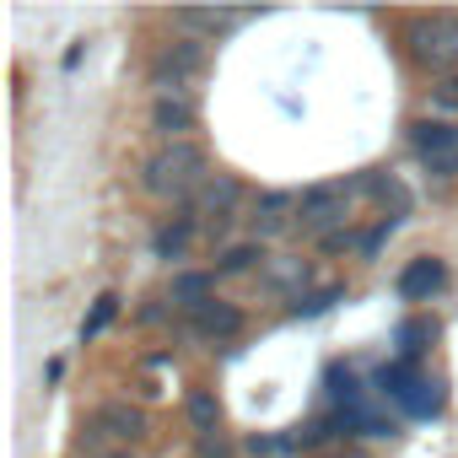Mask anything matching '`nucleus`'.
Here are the masks:
<instances>
[{"label": "nucleus", "mask_w": 458, "mask_h": 458, "mask_svg": "<svg viewBox=\"0 0 458 458\" xmlns=\"http://www.w3.org/2000/svg\"><path fill=\"white\" fill-rule=\"evenodd\" d=\"M92 426H98L108 442H119V447H135V442L151 437V415H146L140 404H130V399H103V404L92 410Z\"/></svg>", "instance_id": "3"}, {"label": "nucleus", "mask_w": 458, "mask_h": 458, "mask_svg": "<svg viewBox=\"0 0 458 458\" xmlns=\"http://www.w3.org/2000/svg\"><path fill=\"white\" fill-rule=\"evenodd\" d=\"M281 442H270V437H249V453H276Z\"/></svg>", "instance_id": "28"}, {"label": "nucleus", "mask_w": 458, "mask_h": 458, "mask_svg": "<svg viewBox=\"0 0 458 458\" xmlns=\"http://www.w3.org/2000/svg\"><path fill=\"white\" fill-rule=\"evenodd\" d=\"M345 183L335 178V183H308L302 194H297V221L308 226V233H329V226H340L345 216Z\"/></svg>", "instance_id": "4"}, {"label": "nucleus", "mask_w": 458, "mask_h": 458, "mask_svg": "<svg viewBox=\"0 0 458 458\" xmlns=\"http://www.w3.org/2000/svg\"><path fill=\"white\" fill-rule=\"evenodd\" d=\"M189 329H194L199 340L226 345V340H238V335H243V308H238V302H210V308H199V313L189 318Z\"/></svg>", "instance_id": "7"}, {"label": "nucleus", "mask_w": 458, "mask_h": 458, "mask_svg": "<svg viewBox=\"0 0 458 458\" xmlns=\"http://www.w3.org/2000/svg\"><path fill=\"white\" fill-rule=\"evenodd\" d=\"M194 453H199V458H233L238 442L226 437V431H210V437H194Z\"/></svg>", "instance_id": "21"}, {"label": "nucleus", "mask_w": 458, "mask_h": 458, "mask_svg": "<svg viewBox=\"0 0 458 458\" xmlns=\"http://www.w3.org/2000/svg\"><path fill=\"white\" fill-rule=\"evenodd\" d=\"M254 238H281L286 226L297 221V194L292 189H265L259 199H254Z\"/></svg>", "instance_id": "5"}, {"label": "nucleus", "mask_w": 458, "mask_h": 458, "mask_svg": "<svg viewBox=\"0 0 458 458\" xmlns=\"http://www.w3.org/2000/svg\"><path fill=\"white\" fill-rule=\"evenodd\" d=\"M437 108H458V76H447V81L437 87Z\"/></svg>", "instance_id": "26"}, {"label": "nucleus", "mask_w": 458, "mask_h": 458, "mask_svg": "<svg viewBox=\"0 0 458 458\" xmlns=\"http://www.w3.org/2000/svg\"><path fill=\"white\" fill-rule=\"evenodd\" d=\"M81 453H87V458H135L130 447H108L98 426H92V431H81Z\"/></svg>", "instance_id": "22"}, {"label": "nucleus", "mask_w": 458, "mask_h": 458, "mask_svg": "<svg viewBox=\"0 0 458 458\" xmlns=\"http://www.w3.org/2000/svg\"><path fill=\"white\" fill-rule=\"evenodd\" d=\"M270 281H276V292H286V297L297 302V297H302V286H308V265H281Z\"/></svg>", "instance_id": "19"}, {"label": "nucleus", "mask_w": 458, "mask_h": 458, "mask_svg": "<svg viewBox=\"0 0 458 458\" xmlns=\"http://www.w3.org/2000/svg\"><path fill=\"white\" fill-rule=\"evenodd\" d=\"M199 65H205V38H173V44L157 55L151 81L162 87V98H183V81L199 76Z\"/></svg>", "instance_id": "2"}, {"label": "nucleus", "mask_w": 458, "mask_h": 458, "mask_svg": "<svg viewBox=\"0 0 458 458\" xmlns=\"http://www.w3.org/2000/svg\"><path fill=\"white\" fill-rule=\"evenodd\" d=\"M410 146L420 151V162L447 157V151H458V124L453 119H415L410 124Z\"/></svg>", "instance_id": "10"}, {"label": "nucleus", "mask_w": 458, "mask_h": 458, "mask_svg": "<svg viewBox=\"0 0 458 458\" xmlns=\"http://www.w3.org/2000/svg\"><path fill=\"white\" fill-rule=\"evenodd\" d=\"M183 415H189V431H194V437L221 431V399H216V388H189Z\"/></svg>", "instance_id": "15"}, {"label": "nucleus", "mask_w": 458, "mask_h": 458, "mask_svg": "<svg viewBox=\"0 0 458 458\" xmlns=\"http://www.w3.org/2000/svg\"><path fill=\"white\" fill-rule=\"evenodd\" d=\"M324 437H329V431H324V426H302V431H297V437H292V442H302V447H318V442H324Z\"/></svg>", "instance_id": "27"}, {"label": "nucleus", "mask_w": 458, "mask_h": 458, "mask_svg": "<svg viewBox=\"0 0 458 458\" xmlns=\"http://www.w3.org/2000/svg\"><path fill=\"white\" fill-rule=\"evenodd\" d=\"M410 60L420 65V71H431V76H442L447 71V60H442V38H437V17H420V22H410Z\"/></svg>", "instance_id": "11"}, {"label": "nucleus", "mask_w": 458, "mask_h": 458, "mask_svg": "<svg viewBox=\"0 0 458 458\" xmlns=\"http://www.w3.org/2000/svg\"><path fill=\"white\" fill-rule=\"evenodd\" d=\"M238 199H243V183H238L233 173H210V183H205V194H199V216H205V221H210V216H233Z\"/></svg>", "instance_id": "13"}, {"label": "nucleus", "mask_w": 458, "mask_h": 458, "mask_svg": "<svg viewBox=\"0 0 458 458\" xmlns=\"http://www.w3.org/2000/svg\"><path fill=\"white\" fill-rule=\"evenodd\" d=\"M194 226H199V216L194 210H183V216H173V221H162L157 226V238H151V249H157V259H183V249L194 243Z\"/></svg>", "instance_id": "12"}, {"label": "nucleus", "mask_w": 458, "mask_h": 458, "mask_svg": "<svg viewBox=\"0 0 458 458\" xmlns=\"http://www.w3.org/2000/svg\"><path fill=\"white\" fill-rule=\"evenodd\" d=\"M437 38H442V60H447V71L458 65V17L453 12H437Z\"/></svg>", "instance_id": "18"}, {"label": "nucleus", "mask_w": 458, "mask_h": 458, "mask_svg": "<svg viewBox=\"0 0 458 458\" xmlns=\"http://www.w3.org/2000/svg\"><path fill=\"white\" fill-rule=\"evenodd\" d=\"M426 167H431L437 178H458V151H447V157H431Z\"/></svg>", "instance_id": "25"}, {"label": "nucleus", "mask_w": 458, "mask_h": 458, "mask_svg": "<svg viewBox=\"0 0 458 458\" xmlns=\"http://www.w3.org/2000/svg\"><path fill=\"white\" fill-rule=\"evenodd\" d=\"M265 259H270V254H265L259 238H249V243H226V249L216 254V276H254Z\"/></svg>", "instance_id": "14"}, {"label": "nucleus", "mask_w": 458, "mask_h": 458, "mask_svg": "<svg viewBox=\"0 0 458 458\" xmlns=\"http://www.w3.org/2000/svg\"><path fill=\"white\" fill-rule=\"evenodd\" d=\"M216 281H221L216 270H178V276H173V286H167V302H173L178 313H189V318H194L199 308H210V302H216Z\"/></svg>", "instance_id": "6"}, {"label": "nucleus", "mask_w": 458, "mask_h": 458, "mask_svg": "<svg viewBox=\"0 0 458 458\" xmlns=\"http://www.w3.org/2000/svg\"><path fill=\"white\" fill-rule=\"evenodd\" d=\"M394 226H399V221H394V216H383V221H377V226H372V233H367V238H361V259H372V254H377V249H383V243H388V233H394Z\"/></svg>", "instance_id": "23"}, {"label": "nucleus", "mask_w": 458, "mask_h": 458, "mask_svg": "<svg viewBox=\"0 0 458 458\" xmlns=\"http://www.w3.org/2000/svg\"><path fill=\"white\" fill-rule=\"evenodd\" d=\"M233 22H238V12H178V28H189V33H221Z\"/></svg>", "instance_id": "17"}, {"label": "nucleus", "mask_w": 458, "mask_h": 458, "mask_svg": "<svg viewBox=\"0 0 458 458\" xmlns=\"http://www.w3.org/2000/svg\"><path fill=\"white\" fill-rule=\"evenodd\" d=\"M335 302H340V286H324V292H313V297H297L292 313H297V318H313V313H324V308H335Z\"/></svg>", "instance_id": "20"}, {"label": "nucleus", "mask_w": 458, "mask_h": 458, "mask_svg": "<svg viewBox=\"0 0 458 458\" xmlns=\"http://www.w3.org/2000/svg\"><path fill=\"white\" fill-rule=\"evenodd\" d=\"M318 458H335V453H318Z\"/></svg>", "instance_id": "29"}, {"label": "nucleus", "mask_w": 458, "mask_h": 458, "mask_svg": "<svg viewBox=\"0 0 458 458\" xmlns=\"http://www.w3.org/2000/svg\"><path fill=\"white\" fill-rule=\"evenodd\" d=\"M318 249H324V254H340V249H351V226H345V221H340V226H329V233L318 238Z\"/></svg>", "instance_id": "24"}, {"label": "nucleus", "mask_w": 458, "mask_h": 458, "mask_svg": "<svg viewBox=\"0 0 458 458\" xmlns=\"http://www.w3.org/2000/svg\"><path fill=\"white\" fill-rule=\"evenodd\" d=\"M442 286H447V270H442V259H431V254L410 259L404 276H399V297H404V302H426V297L442 292Z\"/></svg>", "instance_id": "8"}, {"label": "nucleus", "mask_w": 458, "mask_h": 458, "mask_svg": "<svg viewBox=\"0 0 458 458\" xmlns=\"http://www.w3.org/2000/svg\"><path fill=\"white\" fill-rule=\"evenodd\" d=\"M114 318H119V292H103V297L92 302V318L81 324V340H98V335H103Z\"/></svg>", "instance_id": "16"}, {"label": "nucleus", "mask_w": 458, "mask_h": 458, "mask_svg": "<svg viewBox=\"0 0 458 458\" xmlns=\"http://www.w3.org/2000/svg\"><path fill=\"white\" fill-rule=\"evenodd\" d=\"M210 162H205V146H194V140H173V146H162L151 162H146V189L151 194H178V199H189L199 183H210V173H205Z\"/></svg>", "instance_id": "1"}, {"label": "nucleus", "mask_w": 458, "mask_h": 458, "mask_svg": "<svg viewBox=\"0 0 458 458\" xmlns=\"http://www.w3.org/2000/svg\"><path fill=\"white\" fill-rule=\"evenodd\" d=\"M151 130L173 146V140H189V130H194V103L189 98H157L151 103Z\"/></svg>", "instance_id": "9"}]
</instances>
